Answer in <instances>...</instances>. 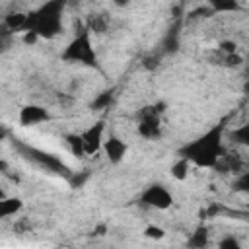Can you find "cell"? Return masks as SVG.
Wrapping results in <instances>:
<instances>
[{
    "label": "cell",
    "mask_w": 249,
    "mask_h": 249,
    "mask_svg": "<svg viewBox=\"0 0 249 249\" xmlns=\"http://www.w3.org/2000/svg\"><path fill=\"white\" fill-rule=\"evenodd\" d=\"M23 208V200L19 196H2L0 200V218L16 216Z\"/></svg>",
    "instance_id": "cell-11"
},
{
    "label": "cell",
    "mask_w": 249,
    "mask_h": 249,
    "mask_svg": "<svg viewBox=\"0 0 249 249\" xmlns=\"http://www.w3.org/2000/svg\"><path fill=\"white\" fill-rule=\"evenodd\" d=\"M218 247H239V241L233 235H226L224 239L218 241Z\"/></svg>",
    "instance_id": "cell-23"
},
{
    "label": "cell",
    "mask_w": 249,
    "mask_h": 249,
    "mask_svg": "<svg viewBox=\"0 0 249 249\" xmlns=\"http://www.w3.org/2000/svg\"><path fill=\"white\" fill-rule=\"evenodd\" d=\"M66 0H47L27 14L25 31H37L41 39H53L62 31V12Z\"/></svg>",
    "instance_id": "cell-2"
},
{
    "label": "cell",
    "mask_w": 249,
    "mask_h": 249,
    "mask_svg": "<svg viewBox=\"0 0 249 249\" xmlns=\"http://www.w3.org/2000/svg\"><path fill=\"white\" fill-rule=\"evenodd\" d=\"M4 27L10 31H25L27 27V14L21 12H12L4 18Z\"/></svg>",
    "instance_id": "cell-14"
},
{
    "label": "cell",
    "mask_w": 249,
    "mask_h": 249,
    "mask_svg": "<svg viewBox=\"0 0 249 249\" xmlns=\"http://www.w3.org/2000/svg\"><path fill=\"white\" fill-rule=\"evenodd\" d=\"M16 148H18V152L23 160H27L35 167L43 169L45 173H51V175H56V177H62V179H70L72 173H74L60 158H56V156H53V154H49L41 148H35V146L23 144V142H16Z\"/></svg>",
    "instance_id": "cell-3"
},
{
    "label": "cell",
    "mask_w": 249,
    "mask_h": 249,
    "mask_svg": "<svg viewBox=\"0 0 249 249\" xmlns=\"http://www.w3.org/2000/svg\"><path fill=\"white\" fill-rule=\"evenodd\" d=\"M23 33H25L23 35V43H27V45H33L37 39H41L37 31H23Z\"/></svg>",
    "instance_id": "cell-24"
},
{
    "label": "cell",
    "mask_w": 249,
    "mask_h": 249,
    "mask_svg": "<svg viewBox=\"0 0 249 249\" xmlns=\"http://www.w3.org/2000/svg\"><path fill=\"white\" fill-rule=\"evenodd\" d=\"M103 132H105V123L103 121L93 123L91 126H88L82 132L84 146H86V156H93L103 148V142H105L103 140Z\"/></svg>",
    "instance_id": "cell-7"
},
{
    "label": "cell",
    "mask_w": 249,
    "mask_h": 249,
    "mask_svg": "<svg viewBox=\"0 0 249 249\" xmlns=\"http://www.w3.org/2000/svg\"><path fill=\"white\" fill-rule=\"evenodd\" d=\"M222 154H224V146H222V126L210 128L206 134H202L200 138L189 142V144L181 150V156L187 158V160H189L193 165H196V167H214Z\"/></svg>",
    "instance_id": "cell-1"
},
{
    "label": "cell",
    "mask_w": 249,
    "mask_h": 249,
    "mask_svg": "<svg viewBox=\"0 0 249 249\" xmlns=\"http://www.w3.org/2000/svg\"><path fill=\"white\" fill-rule=\"evenodd\" d=\"M18 121L23 126H35V124L51 121V113H49V109H45L41 105H25V107L19 109Z\"/></svg>",
    "instance_id": "cell-8"
},
{
    "label": "cell",
    "mask_w": 249,
    "mask_h": 249,
    "mask_svg": "<svg viewBox=\"0 0 249 249\" xmlns=\"http://www.w3.org/2000/svg\"><path fill=\"white\" fill-rule=\"evenodd\" d=\"M103 152H105V156L111 163H121L124 160L126 152H128V146L119 136H109L103 142Z\"/></svg>",
    "instance_id": "cell-9"
},
{
    "label": "cell",
    "mask_w": 249,
    "mask_h": 249,
    "mask_svg": "<svg viewBox=\"0 0 249 249\" xmlns=\"http://www.w3.org/2000/svg\"><path fill=\"white\" fill-rule=\"evenodd\" d=\"M64 144H66L68 152H70L74 158H84V156H86V146H84L82 132H80V134H76V132L66 134V136H64Z\"/></svg>",
    "instance_id": "cell-13"
},
{
    "label": "cell",
    "mask_w": 249,
    "mask_h": 249,
    "mask_svg": "<svg viewBox=\"0 0 249 249\" xmlns=\"http://www.w3.org/2000/svg\"><path fill=\"white\" fill-rule=\"evenodd\" d=\"M140 202L144 206H150L156 210H167L173 204V195L167 191V187L154 183V185L144 189V193L140 195Z\"/></svg>",
    "instance_id": "cell-6"
},
{
    "label": "cell",
    "mask_w": 249,
    "mask_h": 249,
    "mask_svg": "<svg viewBox=\"0 0 249 249\" xmlns=\"http://www.w3.org/2000/svg\"><path fill=\"white\" fill-rule=\"evenodd\" d=\"M231 140L237 142V144H241V146H247V148H249V123L237 126V128L231 132Z\"/></svg>",
    "instance_id": "cell-20"
},
{
    "label": "cell",
    "mask_w": 249,
    "mask_h": 249,
    "mask_svg": "<svg viewBox=\"0 0 249 249\" xmlns=\"http://www.w3.org/2000/svg\"><path fill=\"white\" fill-rule=\"evenodd\" d=\"M212 62L218 64V66H224V68H239V66L243 64V56H241L239 53L228 54V53L216 51V56L212 58Z\"/></svg>",
    "instance_id": "cell-12"
},
{
    "label": "cell",
    "mask_w": 249,
    "mask_h": 249,
    "mask_svg": "<svg viewBox=\"0 0 249 249\" xmlns=\"http://www.w3.org/2000/svg\"><path fill=\"white\" fill-rule=\"evenodd\" d=\"M144 235L148 237V239H163V235H165V231H163V228H160V226H146V230H144Z\"/></svg>",
    "instance_id": "cell-21"
},
{
    "label": "cell",
    "mask_w": 249,
    "mask_h": 249,
    "mask_svg": "<svg viewBox=\"0 0 249 249\" xmlns=\"http://www.w3.org/2000/svg\"><path fill=\"white\" fill-rule=\"evenodd\" d=\"M218 51L231 54V53H237V45H235V41H222V43L218 45Z\"/></svg>",
    "instance_id": "cell-22"
},
{
    "label": "cell",
    "mask_w": 249,
    "mask_h": 249,
    "mask_svg": "<svg viewBox=\"0 0 249 249\" xmlns=\"http://www.w3.org/2000/svg\"><path fill=\"white\" fill-rule=\"evenodd\" d=\"M163 103H154V105H146L136 113V128L138 134L146 140H158L161 136V113Z\"/></svg>",
    "instance_id": "cell-5"
},
{
    "label": "cell",
    "mask_w": 249,
    "mask_h": 249,
    "mask_svg": "<svg viewBox=\"0 0 249 249\" xmlns=\"http://www.w3.org/2000/svg\"><path fill=\"white\" fill-rule=\"evenodd\" d=\"M62 58L68 60V62H78V64H86V66H95L97 64V54L91 47V33L88 31L86 25L68 43V47L62 53Z\"/></svg>",
    "instance_id": "cell-4"
},
{
    "label": "cell",
    "mask_w": 249,
    "mask_h": 249,
    "mask_svg": "<svg viewBox=\"0 0 249 249\" xmlns=\"http://www.w3.org/2000/svg\"><path fill=\"white\" fill-rule=\"evenodd\" d=\"M86 27L93 35H103L109 31V18L105 14H89L86 18Z\"/></svg>",
    "instance_id": "cell-10"
},
{
    "label": "cell",
    "mask_w": 249,
    "mask_h": 249,
    "mask_svg": "<svg viewBox=\"0 0 249 249\" xmlns=\"http://www.w3.org/2000/svg\"><path fill=\"white\" fill-rule=\"evenodd\" d=\"M206 243H208V230H206L204 226H198L196 231L191 235L189 245H191V247H204Z\"/></svg>",
    "instance_id": "cell-19"
},
{
    "label": "cell",
    "mask_w": 249,
    "mask_h": 249,
    "mask_svg": "<svg viewBox=\"0 0 249 249\" xmlns=\"http://www.w3.org/2000/svg\"><path fill=\"white\" fill-rule=\"evenodd\" d=\"M243 91L249 95V70H247V76H245V82H243Z\"/></svg>",
    "instance_id": "cell-26"
},
{
    "label": "cell",
    "mask_w": 249,
    "mask_h": 249,
    "mask_svg": "<svg viewBox=\"0 0 249 249\" xmlns=\"http://www.w3.org/2000/svg\"><path fill=\"white\" fill-rule=\"evenodd\" d=\"M111 103H113V91H111V89H105V91H101V93L91 101V109H93V111H101V109H107Z\"/></svg>",
    "instance_id": "cell-18"
},
{
    "label": "cell",
    "mask_w": 249,
    "mask_h": 249,
    "mask_svg": "<svg viewBox=\"0 0 249 249\" xmlns=\"http://www.w3.org/2000/svg\"><path fill=\"white\" fill-rule=\"evenodd\" d=\"M208 6L212 8V12H222V14H230V12H239L241 6L237 0H206Z\"/></svg>",
    "instance_id": "cell-16"
},
{
    "label": "cell",
    "mask_w": 249,
    "mask_h": 249,
    "mask_svg": "<svg viewBox=\"0 0 249 249\" xmlns=\"http://www.w3.org/2000/svg\"><path fill=\"white\" fill-rule=\"evenodd\" d=\"M111 2H113L117 8H124V6H128V4H130V0H111Z\"/></svg>",
    "instance_id": "cell-25"
},
{
    "label": "cell",
    "mask_w": 249,
    "mask_h": 249,
    "mask_svg": "<svg viewBox=\"0 0 249 249\" xmlns=\"http://www.w3.org/2000/svg\"><path fill=\"white\" fill-rule=\"evenodd\" d=\"M231 189L235 193H245L249 195V167L245 171H241L239 175H235V179L231 181Z\"/></svg>",
    "instance_id": "cell-17"
},
{
    "label": "cell",
    "mask_w": 249,
    "mask_h": 249,
    "mask_svg": "<svg viewBox=\"0 0 249 249\" xmlns=\"http://www.w3.org/2000/svg\"><path fill=\"white\" fill-rule=\"evenodd\" d=\"M191 161L187 160V158H183V156H179V160L171 165V177L175 179V181H185L187 177H189V171H191Z\"/></svg>",
    "instance_id": "cell-15"
}]
</instances>
